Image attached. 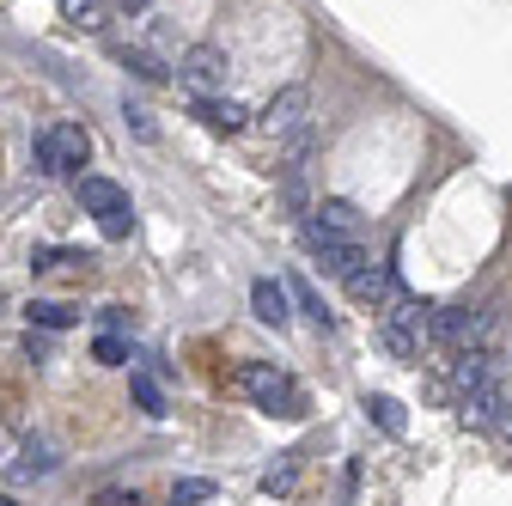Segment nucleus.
Masks as SVG:
<instances>
[{
	"mask_svg": "<svg viewBox=\"0 0 512 506\" xmlns=\"http://www.w3.org/2000/svg\"><path fill=\"white\" fill-rule=\"evenodd\" d=\"M427 336H433V318H427L421 299H409V293H391V299H384V324H378L384 354H391V360H421Z\"/></svg>",
	"mask_w": 512,
	"mask_h": 506,
	"instance_id": "f257e3e1",
	"label": "nucleus"
},
{
	"mask_svg": "<svg viewBox=\"0 0 512 506\" xmlns=\"http://www.w3.org/2000/svg\"><path fill=\"white\" fill-rule=\"evenodd\" d=\"M238 385H244V397H250L256 409H263V415H305V397H299V385H293L287 372L263 366V360H256V366H244V372H238Z\"/></svg>",
	"mask_w": 512,
	"mask_h": 506,
	"instance_id": "f03ea898",
	"label": "nucleus"
},
{
	"mask_svg": "<svg viewBox=\"0 0 512 506\" xmlns=\"http://www.w3.org/2000/svg\"><path fill=\"white\" fill-rule=\"evenodd\" d=\"M80 208H86V214H98V226H104L110 238H128V232H135V208H128V189H122V183H110V177H80Z\"/></svg>",
	"mask_w": 512,
	"mask_h": 506,
	"instance_id": "7ed1b4c3",
	"label": "nucleus"
},
{
	"mask_svg": "<svg viewBox=\"0 0 512 506\" xmlns=\"http://www.w3.org/2000/svg\"><path fill=\"white\" fill-rule=\"evenodd\" d=\"M433 336H445L458 354L464 348H488V336H494V305H452V311H439Z\"/></svg>",
	"mask_w": 512,
	"mask_h": 506,
	"instance_id": "20e7f679",
	"label": "nucleus"
},
{
	"mask_svg": "<svg viewBox=\"0 0 512 506\" xmlns=\"http://www.w3.org/2000/svg\"><path fill=\"white\" fill-rule=\"evenodd\" d=\"M86 153H92V135L80 129V122H61V129H49V135H37V171H80L86 165Z\"/></svg>",
	"mask_w": 512,
	"mask_h": 506,
	"instance_id": "39448f33",
	"label": "nucleus"
},
{
	"mask_svg": "<svg viewBox=\"0 0 512 506\" xmlns=\"http://www.w3.org/2000/svg\"><path fill=\"white\" fill-rule=\"evenodd\" d=\"M305 244H311V257L324 263L330 275H342V281L366 263V244H360V238H336V232H324V226H305Z\"/></svg>",
	"mask_w": 512,
	"mask_h": 506,
	"instance_id": "423d86ee",
	"label": "nucleus"
},
{
	"mask_svg": "<svg viewBox=\"0 0 512 506\" xmlns=\"http://www.w3.org/2000/svg\"><path fill=\"white\" fill-rule=\"evenodd\" d=\"M305 110H311V92H305V86H287V92L269 98L263 129H269V135H299V129H305Z\"/></svg>",
	"mask_w": 512,
	"mask_h": 506,
	"instance_id": "0eeeda50",
	"label": "nucleus"
},
{
	"mask_svg": "<svg viewBox=\"0 0 512 506\" xmlns=\"http://www.w3.org/2000/svg\"><path fill=\"white\" fill-rule=\"evenodd\" d=\"M196 92H208V86H226V49H214V43H196L183 55V68H177Z\"/></svg>",
	"mask_w": 512,
	"mask_h": 506,
	"instance_id": "6e6552de",
	"label": "nucleus"
},
{
	"mask_svg": "<svg viewBox=\"0 0 512 506\" xmlns=\"http://www.w3.org/2000/svg\"><path fill=\"white\" fill-rule=\"evenodd\" d=\"M348 293H354L360 305H384V299L397 293V275H391V263H372V257H366V263L348 275Z\"/></svg>",
	"mask_w": 512,
	"mask_h": 506,
	"instance_id": "1a4fd4ad",
	"label": "nucleus"
},
{
	"mask_svg": "<svg viewBox=\"0 0 512 506\" xmlns=\"http://www.w3.org/2000/svg\"><path fill=\"white\" fill-rule=\"evenodd\" d=\"M250 311H256V318H263L269 330H287V318H293V311H287V287L263 275V281L250 287Z\"/></svg>",
	"mask_w": 512,
	"mask_h": 506,
	"instance_id": "9d476101",
	"label": "nucleus"
},
{
	"mask_svg": "<svg viewBox=\"0 0 512 506\" xmlns=\"http://www.w3.org/2000/svg\"><path fill=\"white\" fill-rule=\"evenodd\" d=\"M311 214H317L311 226H324V232H336V238H360V226H366V220H360V208H354V202H342V196L317 202Z\"/></svg>",
	"mask_w": 512,
	"mask_h": 506,
	"instance_id": "9b49d317",
	"label": "nucleus"
},
{
	"mask_svg": "<svg viewBox=\"0 0 512 506\" xmlns=\"http://www.w3.org/2000/svg\"><path fill=\"white\" fill-rule=\"evenodd\" d=\"M61 19L74 31H104L110 25V0H61Z\"/></svg>",
	"mask_w": 512,
	"mask_h": 506,
	"instance_id": "f8f14e48",
	"label": "nucleus"
},
{
	"mask_svg": "<svg viewBox=\"0 0 512 506\" xmlns=\"http://www.w3.org/2000/svg\"><path fill=\"white\" fill-rule=\"evenodd\" d=\"M196 116L208 122V129H244V104H232V98H196Z\"/></svg>",
	"mask_w": 512,
	"mask_h": 506,
	"instance_id": "ddd939ff",
	"label": "nucleus"
},
{
	"mask_svg": "<svg viewBox=\"0 0 512 506\" xmlns=\"http://www.w3.org/2000/svg\"><path fill=\"white\" fill-rule=\"evenodd\" d=\"M214 500V482L208 476H183V482H171V506H208Z\"/></svg>",
	"mask_w": 512,
	"mask_h": 506,
	"instance_id": "4468645a",
	"label": "nucleus"
},
{
	"mask_svg": "<svg viewBox=\"0 0 512 506\" xmlns=\"http://www.w3.org/2000/svg\"><path fill=\"white\" fill-rule=\"evenodd\" d=\"M287 299H299V311H305V318H311L317 330H330V311H324V299H317V293H311V287H305L299 275L287 281Z\"/></svg>",
	"mask_w": 512,
	"mask_h": 506,
	"instance_id": "2eb2a0df",
	"label": "nucleus"
},
{
	"mask_svg": "<svg viewBox=\"0 0 512 506\" xmlns=\"http://www.w3.org/2000/svg\"><path fill=\"white\" fill-rule=\"evenodd\" d=\"M128 391H135V403H141V415H153V421L165 415V391L153 385V378H147V372H135V378H128Z\"/></svg>",
	"mask_w": 512,
	"mask_h": 506,
	"instance_id": "dca6fc26",
	"label": "nucleus"
},
{
	"mask_svg": "<svg viewBox=\"0 0 512 506\" xmlns=\"http://www.w3.org/2000/svg\"><path fill=\"white\" fill-rule=\"evenodd\" d=\"M366 415H372V421H378L384 433H403V427H409V421H403V403H397V397H366Z\"/></svg>",
	"mask_w": 512,
	"mask_h": 506,
	"instance_id": "f3484780",
	"label": "nucleus"
},
{
	"mask_svg": "<svg viewBox=\"0 0 512 506\" xmlns=\"http://www.w3.org/2000/svg\"><path fill=\"white\" fill-rule=\"evenodd\" d=\"M55 470V452L43 446V439H25V458H19V476H49Z\"/></svg>",
	"mask_w": 512,
	"mask_h": 506,
	"instance_id": "a211bd4d",
	"label": "nucleus"
},
{
	"mask_svg": "<svg viewBox=\"0 0 512 506\" xmlns=\"http://www.w3.org/2000/svg\"><path fill=\"white\" fill-rule=\"evenodd\" d=\"M31 324H43V330H68V324H74V305H49V299H37V305H31Z\"/></svg>",
	"mask_w": 512,
	"mask_h": 506,
	"instance_id": "6ab92c4d",
	"label": "nucleus"
},
{
	"mask_svg": "<svg viewBox=\"0 0 512 506\" xmlns=\"http://www.w3.org/2000/svg\"><path fill=\"white\" fill-rule=\"evenodd\" d=\"M293 476H299V452H281V464L263 476V488H269V494H287V488H293Z\"/></svg>",
	"mask_w": 512,
	"mask_h": 506,
	"instance_id": "aec40b11",
	"label": "nucleus"
},
{
	"mask_svg": "<svg viewBox=\"0 0 512 506\" xmlns=\"http://www.w3.org/2000/svg\"><path fill=\"white\" fill-rule=\"evenodd\" d=\"M92 360H98V366H128V342H122V336H98V342H92Z\"/></svg>",
	"mask_w": 512,
	"mask_h": 506,
	"instance_id": "412c9836",
	"label": "nucleus"
},
{
	"mask_svg": "<svg viewBox=\"0 0 512 506\" xmlns=\"http://www.w3.org/2000/svg\"><path fill=\"white\" fill-rule=\"evenodd\" d=\"M122 68H135L141 80H165V68H159V61H153L147 49H122Z\"/></svg>",
	"mask_w": 512,
	"mask_h": 506,
	"instance_id": "4be33fe9",
	"label": "nucleus"
},
{
	"mask_svg": "<svg viewBox=\"0 0 512 506\" xmlns=\"http://www.w3.org/2000/svg\"><path fill=\"white\" fill-rule=\"evenodd\" d=\"M98 506H141V494H135V488H128V494H122V488H104Z\"/></svg>",
	"mask_w": 512,
	"mask_h": 506,
	"instance_id": "5701e85b",
	"label": "nucleus"
},
{
	"mask_svg": "<svg viewBox=\"0 0 512 506\" xmlns=\"http://www.w3.org/2000/svg\"><path fill=\"white\" fill-rule=\"evenodd\" d=\"M116 7H122V13H147V7H153V0H116Z\"/></svg>",
	"mask_w": 512,
	"mask_h": 506,
	"instance_id": "b1692460",
	"label": "nucleus"
},
{
	"mask_svg": "<svg viewBox=\"0 0 512 506\" xmlns=\"http://www.w3.org/2000/svg\"><path fill=\"white\" fill-rule=\"evenodd\" d=\"M494 427H500V433H506V439H512V403H506V415H500V421H494Z\"/></svg>",
	"mask_w": 512,
	"mask_h": 506,
	"instance_id": "393cba45",
	"label": "nucleus"
},
{
	"mask_svg": "<svg viewBox=\"0 0 512 506\" xmlns=\"http://www.w3.org/2000/svg\"><path fill=\"white\" fill-rule=\"evenodd\" d=\"M0 506H13V500H7V494H0Z\"/></svg>",
	"mask_w": 512,
	"mask_h": 506,
	"instance_id": "a878e982",
	"label": "nucleus"
}]
</instances>
